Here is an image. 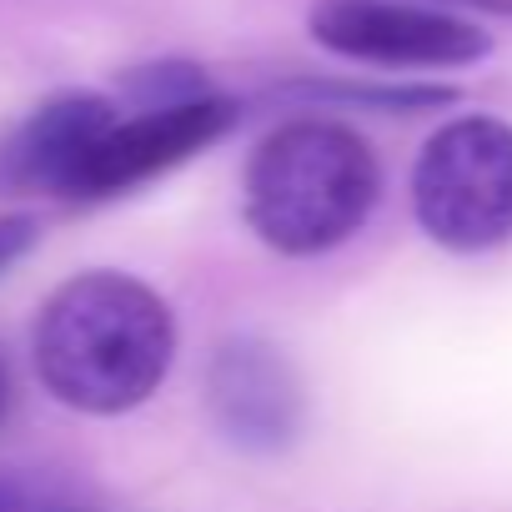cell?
<instances>
[{
	"mask_svg": "<svg viewBox=\"0 0 512 512\" xmlns=\"http://www.w3.org/2000/svg\"><path fill=\"white\" fill-rule=\"evenodd\" d=\"M171 307L126 272L71 277L36 322V372L76 412L116 417L141 407L171 372Z\"/></svg>",
	"mask_w": 512,
	"mask_h": 512,
	"instance_id": "6da1fadb",
	"label": "cell"
},
{
	"mask_svg": "<svg viewBox=\"0 0 512 512\" xmlns=\"http://www.w3.org/2000/svg\"><path fill=\"white\" fill-rule=\"evenodd\" d=\"M246 221L272 251L317 256L342 246L377 206L372 146L337 121H287L246 161Z\"/></svg>",
	"mask_w": 512,
	"mask_h": 512,
	"instance_id": "7a4b0ae2",
	"label": "cell"
},
{
	"mask_svg": "<svg viewBox=\"0 0 512 512\" xmlns=\"http://www.w3.org/2000/svg\"><path fill=\"white\" fill-rule=\"evenodd\" d=\"M412 211L437 246L487 251L512 236V126L497 116L447 121L417 156Z\"/></svg>",
	"mask_w": 512,
	"mask_h": 512,
	"instance_id": "3957f363",
	"label": "cell"
},
{
	"mask_svg": "<svg viewBox=\"0 0 512 512\" xmlns=\"http://www.w3.org/2000/svg\"><path fill=\"white\" fill-rule=\"evenodd\" d=\"M307 26L317 46L397 71L472 66L492 51L487 31L472 21L437 6H412V0H317Z\"/></svg>",
	"mask_w": 512,
	"mask_h": 512,
	"instance_id": "277c9868",
	"label": "cell"
},
{
	"mask_svg": "<svg viewBox=\"0 0 512 512\" xmlns=\"http://www.w3.org/2000/svg\"><path fill=\"white\" fill-rule=\"evenodd\" d=\"M231 121H236V106L216 91H201L186 101H161V106H136V116H116V126L96 146L76 196L131 191V186L181 166L186 156L206 151L216 136H226Z\"/></svg>",
	"mask_w": 512,
	"mask_h": 512,
	"instance_id": "5b68a950",
	"label": "cell"
},
{
	"mask_svg": "<svg viewBox=\"0 0 512 512\" xmlns=\"http://www.w3.org/2000/svg\"><path fill=\"white\" fill-rule=\"evenodd\" d=\"M206 402L216 427L251 452H277L302 427V382L292 362L256 337L216 347L206 367Z\"/></svg>",
	"mask_w": 512,
	"mask_h": 512,
	"instance_id": "8992f818",
	"label": "cell"
},
{
	"mask_svg": "<svg viewBox=\"0 0 512 512\" xmlns=\"http://www.w3.org/2000/svg\"><path fill=\"white\" fill-rule=\"evenodd\" d=\"M116 106L91 91H66L36 106L6 141H0V186L76 196L96 146L116 126Z\"/></svg>",
	"mask_w": 512,
	"mask_h": 512,
	"instance_id": "52a82bcc",
	"label": "cell"
},
{
	"mask_svg": "<svg viewBox=\"0 0 512 512\" xmlns=\"http://www.w3.org/2000/svg\"><path fill=\"white\" fill-rule=\"evenodd\" d=\"M0 512H76V502L46 477L0 472Z\"/></svg>",
	"mask_w": 512,
	"mask_h": 512,
	"instance_id": "ba28073f",
	"label": "cell"
},
{
	"mask_svg": "<svg viewBox=\"0 0 512 512\" xmlns=\"http://www.w3.org/2000/svg\"><path fill=\"white\" fill-rule=\"evenodd\" d=\"M31 246H36V221L31 216H0V277H6Z\"/></svg>",
	"mask_w": 512,
	"mask_h": 512,
	"instance_id": "9c48e42d",
	"label": "cell"
},
{
	"mask_svg": "<svg viewBox=\"0 0 512 512\" xmlns=\"http://www.w3.org/2000/svg\"><path fill=\"white\" fill-rule=\"evenodd\" d=\"M11 407H16V382H11V367H6V357H0V427H6Z\"/></svg>",
	"mask_w": 512,
	"mask_h": 512,
	"instance_id": "30bf717a",
	"label": "cell"
},
{
	"mask_svg": "<svg viewBox=\"0 0 512 512\" xmlns=\"http://www.w3.org/2000/svg\"><path fill=\"white\" fill-rule=\"evenodd\" d=\"M477 6H492V11H512V0H477Z\"/></svg>",
	"mask_w": 512,
	"mask_h": 512,
	"instance_id": "8fae6325",
	"label": "cell"
}]
</instances>
